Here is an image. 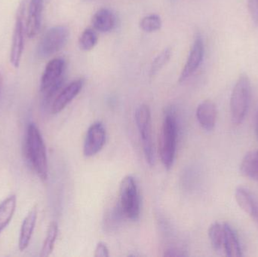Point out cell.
Here are the masks:
<instances>
[{
  "mask_svg": "<svg viewBox=\"0 0 258 257\" xmlns=\"http://www.w3.org/2000/svg\"><path fill=\"white\" fill-rule=\"evenodd\" d=\"M26 155L39 178L46 181L48 167L46 148L40 131L34 123L29 124L26 135Z\"/></svg>",
  "mask_w": 258,
  "mask_h": 257,
  "instance_id": "cell-1",
  "label": "cell"
},
{
  "mask_svg": "<svg viewBox=\"0 0 258 257\" xmlns=\"http://www.w3.org/2000/svg\"><path fill=\"white\" fill-rule=\"evenodd\" d=\"M177 121L172 108L165 111L159 143V155L162 164L166 169L172 167L175 158L177 144Z\"/></svg>",
  "mask_w": 258,
  "mask_h": 257,
  "instance_id": "cell-2",
  "label": "cell"
},
{
  "mask_svg": "<svg viewBox=\"0 0 258 257\" xmlns=\"http://www.w3.org/2000/svg\"><path fill=\"white\" fill-rule=\"evenodd\" d=\"M251 95V81L246 74H242L236 81L230 97V113L234 125L243 122L249 107Z\"/></svg>",
  "mask_w": 258,
  "mask_h": 257,
  "instance_id": "cell-3",
  "label": "cell"
},
{
  "mask_svg": "<svg viewBox=\"0 0 258 257\" xmlns=\"http://www.w3.org/2000/svg\"><path fill=\"white\" fill-rule=\"evenodd\" d=\"M125 218L136 221L141 213V199L135 178L130 175L125 177L119 187L118 202Z\"/></svg>",
  "mask_w": 258,
  "mask_h": 257,
  "instance_id": "cell-4",
  "label": "cell"
},
{
  "mask_svg": "<svg viewBox=\"0 0 258 257\" xmlns=\"http://www.w3.org/2000/svg\"><path fill=\"white\" fill-rule=\"evenodd\" d=\"M65 66V60L62 58L52 59L47 63L40 83V92L45 102H48L61 87Z\"/></svg>",
  "mask_w": 258,
  "mask_h": 257,
  "instance_id": "cell-5",
  "label": "cell"
},
{
  "mask_svg": "<svg viewBox=\"0 0 258 257\" xmlns=\"http://www.w3.org/2000/svg\"><path fill=\"white\" fill-rule=\"evenodd\" d=\"M135 121L142 140L146 161L150 165L155 164V150L152 137L151 113L148 106H139L135 112Z\"/></svg>",
  "mask_w": 258,
  "mask_h": 257,
  "instance_id": "cell-6",
  "label": "cell"
},
{
  "mask_svg": "<svg viewBox=\"0 0 258 257\" xmlns=\"http://www.w3.org/2000/svg\"><path fill=\"white\" fill-rule=\"evenodd\" d=\"M70 30L66 26L51 27L39 42L37 54L42 58L50 57L62 49L69 39Z\"/></svg>",
  "mask_w": 258,
  "mask_h": 257,
  "instance_id": "cell-7",
  "label": "cell"
},
{
  "mask_svg": "<svg viewBox=\"0 0 258 257\" xmlns=\"http://www.w3.org/2000/svg\"><path fill=\"white\" fill-rule=\"evenodd\" d=\"M106 141V129L104 124L96 122L92 124L86 134L83 146V154L86 157L96 155L104 147Z\"/></svg>",
  "mask_w": 258,
  "mask_h": 257,
  "instance_id": "cell-8",
  "label": "cell"
},
{
  "mask_svg": "<svg viewBox=\"0 0 258 257\" xmlns=\"http://www.w3.org/2000/svg\"><path fill=\"white\" fill-rule=\"evenodd\" d=\"M205 47L203 38L200 35L196 36L189 52L186 64L180 73L179 81L183 82L198 69L204 58Z\"/></svg>",
  "mask_w": 258,
  "mask_h": 257,
  "instance_id": "cell-9",
  "label": "cell"
},
{
  "mask_svg": "<svg viewBox=\"0 0 258 257\" xmlns=\"http://www.w3.org/2000/svg\"><path fill=\"white\" fill-rule=\"evenodd\" d=\"M24 6H21L17 15L15 21V28H14L13 39H12V45L11 48L10 62L13 66L18 68L21 63L23 51H24Z\"/></svg>",
  "mask_w": 258,
  "mask_h": 257,
  "instance_id": "cell-10",
  "label": "cell"
},
{
  "mask_svg": "<svg viewBox=\"0 0 258 257\" xmlns=\"http://www.w3.org/2000/svg\"><path fill=\"white\" fill-rule=\"evenodd\" d=\"M84 81L83 79L76 80L67 85L56 97L51 105V113H60L81 92Z\"/></svg>",
  "mask_w": 258,
  "mask_h": 257,
  "instance_id": "cell-11",
  "label": "cell"
},
{
  "mask_svg": "<svg viewBox=\"0 0 258 257\" xmlns=\"http://www.w3.org/2000/svg\"><path fill=\"white\" fill-rule=\"evenodd\" d=\"M235 199L239 208L248 214L254 221L258 220V199L249 190L238 187L235 192Z\"/></svg>",
  "mask_w": 258,
  "mask_h": 257,
  "instance_id": "cell-12",
  "label": "cell"
},
{
  "mask_svg": "<svg viewBox=\"0 0 258 257\" xmlns=\"http://www.w3.org/2000/svg\"><path fill=\"white\" fill-rule=\"evenodd\" d=\"M197 118L202 128L211 131L215 128L217 120L216 106L211 101H205L197 107Z\"/></svg>",
  "mask_w": 258,
  "mask_h": 257,
  "instance_id": "cell-13",
  "label": "cell"
},
{
  "mask_svg": "<svg viewBox=\"0 0 258 257\" xmlns=\"http://www.w3.org/2000/svg\"><path fill=\"white\" fill-rule=\"evenodd\" d=\"M44 0H31L27 21V34L33 38L40 30Z\"/></svg>",
  "mask_w": 258,
  "mask_h": 257,
  "instance_id": "cell-14",
  "label": "cell"
},
{
  "mask_svg": "<svg viewBox=\"0 0 258 257\" xmlns=\"http://www.w3.org/2000/svg\"><path fill=\"white\" fill-rule=\"evenodd\" d=\"M36 220H37V209L36 207H34L29 211L21 225L19 241H18V248L21 251H24L28 247L33 231H34L35 226H36Z\"/></svg>",
  "mask_w": 258,
  "mask_h": 257,
  "instance_id": "cell-15",
  "label": "cell"
},
{
  "mask_svg": "<svg viewBox=\"0 0 258 257\" xmlns=\"http://www.w3.org/2000/svg\"><path fill=\"white\" fill-rule=\"evenodd\" d=\"M224 252L226 253V256H242V248L236 231L228 223H224Z\"/></svg>",
  "mask_w": 258,
  "mask_h": 257,
  "instance_id": "cell-16",
  "label": "cell"
},
{
  "mask_svg": "<svg viewBox=\"0 0 258 257\" xmlns=\"http://www.w3.org/2000/svg\"><path fill=\"white\" fill-rule=\"evenodd\" d=\"M116 16L108 9H101L94 15L92 24L94 28L101 33H108L116 27Z\"/></svg>",
  "mask_w": 258,
  "mask_h": 257,
  "instance_id": "cell-17",
  "label": "cell"
},
{
  "mask_svg": "<svg viewBox=\"0 0 258 257\" xmlns=\"http://www.w3.org/2000/svg\"><path fill=\"white\" fill-rule=\"evenodd\" d=\"M240 172L244 176L258 182V150L245 154L241 162Z\"/></svg>",
  "mask_w": 258,
  "mask_h": 257,
  "instance_id": "cell-18",
  "label": "cell"
},
{
  "mask_svg": "<svg viewBox=\"0 0 258 257\" xmlns=\"http://www.w3.org/2000/svg\"><path fill=\"white\" fill-rule=\"evenodd\" d=\"M16 196L12 195L0 204V233L12 220L16 208Z\"/></svg>",
  "mask_w": 258,
  "mask_h": 257,
  "instance_id": "cell-19",
  "label": "cell"
},
{
  "mask_svg": "<svg viewBox=\"0 0 258 257\" xmlns=\"http://www.w3.org/2000/svg\"><path fill=\"white\" fill-rule=\"evenodd\" d=\"M209 237L211 244L216 251H224V223H215L211 225L209 229Z\"/></svg>",
  "mask_w": 258,
  "mask_h": 257,
  "instance_id": "cell-20",
  "label": "cell"
},
{
  "mask_svg": "<svg viewBox=\"0 0 258 257\" xmlns=\"http://www.w3.org/2000/svg\"><path fill=\"white\" fill-rule=\"evenodd\" d=\"M57 234H58L57 223L56 222H52L50 224L48 231H47L46 237H45L43 246H42V250H41V256L47 257L51 254L53 250H54Z\"/></svg>",
  "mask_w": 258,
  "mask_h": 257,
  "instance_id": "cell-21",
  "label": "cell"
},
{
  "mask_svg": "<svg viewBox=\"0 0 258 257\" xmlns=\"http://www.w3.org/2000/svg\"><path fill=\"white\" fill-rule=\"evenodd\" d=\"M98 40V36L95 30L87 28L80 36L79 44H80V48L83 51H90L97 45Z\"/></svg>",
  "mask_w": 258,
  "mask_h": 257,
  "instance_id": "cell-22",
  "label": "cell"
},
{
  "mask_svg": "<svg viewBox=\"0 0 258 257\" xmlns=\"http://www.w3.org/2000/svg\"><path fill=\"white\" fill-rule=\"evenodd\" d=\"M162 25V20L157 15H147L143 18L140 23L141 28L147 33H153L160 30Z\"/></svg>",
  "mask_w": 258,
  "mask_h": 257,
  "instance_id": "cell-23",
  "label": "cell"
},
{
  "mask_svg": "<svg viewBox=\"0 0 258 257\" xmlns=\"http://www.w3.org/2000/svg\"><path fill=\"white\" fill-rule=\"evenodd\" d=\"M171 54L172 52H171V48H166L162 53H160L154 59L152 63L151 68H150V75H154L155 74L160 71L169 61Z\"/></svg>",
  "mask_w": 258,
  "mask_h": 257,
  "instance_id": "cell-24",
  "label": "cell"
},
{
  "mask_svg": "<svg viewBox=\"0 0 258 257\" xmlns=\"http://www.w3.org/2000/svg\"><path fill=\"white\" fill-rule=\"evenodd\" d=\"M248 9L251 21L258 25V0H248Z\"/></svg>",
  "mask_w": 258,
  "mask_h": 257,
  "instance_id": "cell-25",
  "label": "cell"
},
{
  "mask_svg": "<svg viewBox=\"0 0 258 257\" xmlns=\"http://www.w3.org/2000/svg\"><path fill=\"white\" fill-rule=\"evenodd\" d=\"M110 256L109 253L108 247L107 244L104 242H98L97 244L95 250V257H108Z\"/></svg>",
  "mask_w": 258,
  "mask_h": 257,
  "instance_id": "cell-26",
  "label": "cell"
},
{
  "mask_svg": "<svg viewBox=\"0 0 258 257\" xmlns=\"http://www.w3.org/2000/svg\"><path fill=\"white\" fill-rule=\"evenodd\" d=\"M254 124H255L256 135H257L258 138V107L257 111H256L255 121H254Z\"/></svg>",
  "mask_w": 258,
  "mask_h": 257,
  "instance_id": "cell-27",
  "label": "cell"
},
{
  "mask_svg": "<svg viewBox=\"0 0 258 257\" xmlns=\"http://www.w3.org/2000/svg\"><path fill=\"white\" fill-rule=\"evenodd\" d=\"M3 73L0 72V97H1L2 90H3Z\"/></svg>",
  "mask_w": 258,
  "mask_h": 257,
  "instance_id": "cell-28",
  "label": "cell"
},
{
  "mask_svg": "<svg viewBox=\"0 0 258 257\" xmlns=\"http://www.w3.org/2000/svg\"><path fill=\"white\" fill-rule=\"evenodd\" d=\"M256 223H257V225H258V221L256 222Z\"/></svg>",
  "mask_w": 258,
  "mask_h": 257,
  "instance_id": "cell-29",
  "label": "cell"
}]
</instances>
